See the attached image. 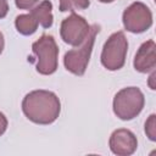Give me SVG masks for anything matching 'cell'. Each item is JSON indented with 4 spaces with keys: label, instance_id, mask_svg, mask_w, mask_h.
Wrapping results in <instances>:
<instances>
[{
    "label": "cell",
    "instance_id": "cell-4",
    "mask_svg": "<svg viewBox=\"0 0 156 156\" xmlns=\"http://www.w3.org/2000/svg\"><path fill=\"white\" fill-rule=\"evenodd\" d=\"M32 51L35 56V68L40 74L49 76L56 72L58 65V46L52 35L43 34L32 44Z\"/></svg>",
    "mask_w": 156,
    "mask_h": 156
},
{
    "label": "cell",
    "instance_id": "cell-7",
    "mask_svg": "<svg viewBox=\"0 0 156 156\" xmlns=\"http://www.w3.org/2000/svg\"><path fill=\"white\" fill-rule=\"evenodd\" d=\"M122 21L126 30L143 33L152 26V12L144 2L134 1L123 11Z\"/></svg>",
    "mask_w": 156,
    "mask_h": 156
},
{
    "label": "cell",
    "instance_id": "cell-17",
    "mask_svg": "<svg viewBox=\"0 0 156 156\" xmlns=\"http://www.w3.org/2000/svg\"><path fill=\"white\" fill-rule=\"evenodd\" d=\"M4 46H5V40H4V35H2V33L0 32V54L2 52Z\"/></svg>",
    "mask_w": 156,
    "mask_h": 156
},
{
    "label": "cell",
    "instance_id": "cell-11",
    "mask_svg": "<svg viewBox=\"0 0 156 156\" xmlns=\"http://www.w3.org/2000/svg\"><path fill=\"white\" fill-rule=\"evenodd\" d=\"M90 5L89 0H58V10L61 12L66 11H76V10H85Z\"/></svg>",
    "mask_w": 156,
    "mask_h": 156
},
{
    "label": "cell",
    "instance_id": "cell-18",
    "mask_svg": "<svg viewBox=\"0 0 156 156\" xmlns=\"http://www.w3.org/2000/svg\"><path fill=\"white\" fill-rule=\"evenodd\" d=\"M100 2H105V4H107V2H112V1H115V0H99Z\"/></svg>",
    "mask_w": 156,
    "mask_h": 156
},
{
    "label": "cell",
    "instance_id": "cell-13",
    "mask_svg": "<svg viewBox=\"0 0 156 156\" xmlns=\"http://www.w3.org/2000/svg\"><path fill=\"white\" fill-rule=\"evenodd\" d=\"M39 0H15V4L21 10H30Z\"/></svg>",
    "mask_w": 156,
    "mask_h": 156
},
{
    "label": "cell",
    "instance_id": "cell-14",
    "mask_svg": "<svg viewBox=\"0 0 156 156\" xmlns=\"http://www.w3.org/2000/svg\"><path fill=\"white\" fill-rule=\"evenodd\" d=\"M6 128H7V118L2 112H0V136L6 132Z\"/></svg>",
    "mask_w": 156,
    "mask_h": 156
},
{
    "label": "cell",
    "instance_id": "cell-5",
    "mask_svg": "<svg viewBox=\"0 0 156 156\" xmlns=\"http://www.w3.org/2000/svg\"><path fill=\"white\" fill-rule=\"evenodd\" d=\"M145 104L143 91L136 87L121 89L113 98V112L122 121H130L136 117Z\"/></svg>",
    "mask_w": 156,
    "mask_h": 156
},
{
    "label": "cell",
    "instance_id": "cell-9",
    "mask_svg": "<svg viewBox=\"0 0 156 156\" xmlns=\"http://www.w3.org/2000/svg\"><path fill=\"white\" fill-rule=\"evenodd\" d=\"M108 145L111 151L117 156H129L135 152L138 140L135 134L126 128H119L112 132Z\"/></svg>",
    "mask_w": 156,
    "mask_h": 156
},
{
    "label": "cell",
    "instance_id": "cell-12",
    "mask_svg": "<svg viewBox=\"0 0 156 156\" xmlns=\"http://www.w3.org/2000/svg\"><path fill=\"white\" fill-rule=\"evenodd\" d=\"M145 133L151 141L156 140V115L152 113L145 122Z\"/></svg>",
    "mask_w": 156,
    "mask_h": 156
},
{
    "label": "cell",
    "instance_id": "cell-6",
    "mask_svg": "<svg viewBox=\"0 0 156 156\" xmlns=\"http://www.w3.org/2000/svg\"><path fill=\"white\" fill-rule=\"evenodd\" d=\"M128 40L123 32H116L105 41L101 51V63L108 71L121 69L126 63Z\"/></svg>",
    "mask_w": 156,
    "mask_h": 156
},
{
    "label": "cell",
    "instance_id": "cell-3",
    "mask_svg": "<svg viewBox=\"0 0 156 156\" xmlns=\"http://www.w3.org/2000/svg\"><path fill=\"white\" fill-rule=\"evenodd\" d=\"M52 22V4L49 0H44L38 6L30 9L29 13L18 15L15 20V26L20 34L32 35L37 32L38 26H41L43 28H50Z\"/></svg>",
    "mask_w": 156,
    "mask_h": 156
},
{
    "label": "cell",
    "instance_id": "cell-15",
    "mask_svg": "<svg viewBox=\"0 0 156 156\" xmlns=\"http://www.w3.org/2000/svg\"><path fill=\"white\" fill-rule=\"evenodd\" d=\"M9 12V4L7 0H0V18L6 17Z\"/></svg>",
    "mask_w": 156,
    "mask_h": 156
},
{
    "label": "cell",
    "instance_id": "cell-8",
    "mask_svg": "<svg viewBox=\"0 0 156 156\" xmlns=\"http://www.w3.org/2000/svg\"><path fill=\"white\" fill-rule=\"evenodd\" d=\"M90 26L87 20L76 12H72L68 17H66L61 22L60 35L61 39L72 46L80 45L89 33Z\"/></svg>",
    "mask_w": 156,
    "mask_h": 156
},
{
    "label": "cell",
    "instance_id": "cell-16",
    "mask_svg": "<svg viewBox=\"0 0 156 156\" xmlns=\"http://www.w3.org/2000/svg\"><path fill=\"white\" fill-rule=\"evenodd\" d=\"M155 72H152V74L150 76V78H149V85H150V88L152 89V90H155L156 89V87H155V84H154V79H155Z\"/></svg>",
    "mask_w": 156,
    "mask_h": 156
},
{
    "label": "cell",
    "instance_id": "cell-2",
    "mask_svg": "<svg viewBox=\"0 0 156 156\" xmlns=\"http://www.w3.org/2000/svg\"><path fill=\"white\" fill-rule=\"evenodd\" d=\"M99 32H100L99 24L90 26L89 33H88L87 38L84 39V41L80 45H78L77 48L71 49L65 54L63 65L68 72H71L76 76H83L85 73L89 60H90V55H91V51L94 48L95 38Z\"/></svg>",
    "mask_w": 156,
    "mask_h": 156
},
{
    "label": "cell",
    "instance_id": "cell-10",
    "mask_svg": "<svg viewBox=\"0 0 156 156\" xmlns=\"http://www.w3.org/2000/svg\"><path fill=\"white\" fill-rule=\"evenodd\" d=\"M155 41L147 40L140 45L134 57V68L140 73H147L156 67V54H155Z\"/></svg>",
    "mask_w": 156,
    "mask_h": 156
},
{
    "label": "cell",
    "instance_id": "cell-1",
    "mask_svg": "<svg viewBox=\"0 0 156 156\" xmlns=\"http://www.w3.org/2000/svg\"><path fill=\"white\" fill-rule=\"evenodd\" d=\"M24 116L37 124H51L60 116L61 102L50 90L38 89L28 93L22 101Z\"/></svg>",
    "mask_w": 156,
    "mask_h": 156
}]
</instances>
